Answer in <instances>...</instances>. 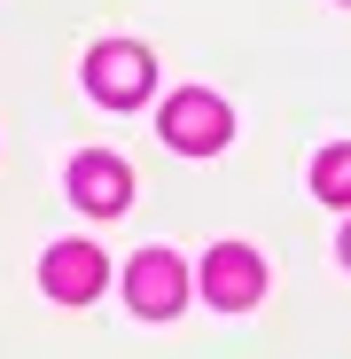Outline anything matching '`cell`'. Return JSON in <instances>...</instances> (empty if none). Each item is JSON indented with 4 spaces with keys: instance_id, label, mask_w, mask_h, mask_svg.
Instances as JSON below:
<instances>
[{
    "instance_id": "6da1fadb",
    "label": "cell",
    "mask_w": 351,
    "mask_h": 359,
    "mask_svg": "<svg viewBox=\"0 0 351 359\" xmlns=\"http://www.w3.org/2000/svg\"><path fill=\"white\" fill-rule=\"evenodd\" d=\"M164 141L180 149V156H211V149H226V133H234V117H226V102L219 94H203V86H188V94H172L164 102Z\"/></svg>"
},
{
    "instance_id": "7a4b0ae2",
    "label": "cell",
    "mask_w": 351,
    "mask_h": 359,
    "mask_svg": "<svg viewBox=\"0 0 351 359\" xmlns=\"http://www.w3.org/2000/svg\"><path fill=\"white\" fill-rule=\"evenodd\" d=\"M125 305L141 313V320H172L188 305V266L172 258V250H141L133 266H125Z\"/></svg>"
},
{
    "instance_id": "3957f363",
    "label": "cell",
    "mask_w": 351,
    "mask_h": 359,
    "mask_svg": "<svg viewBox=\"0 0 351 359\" xmlns=\"http://www.w3.org/2000/svg\"><path fill=\"white\" fill-rule=\"evenodd\" d=\"M258 289H266V266H258L242 243H219V250L203 258V297H211L219 313H250Z\"/></svg>"
},
{
    "instance_id": "277c9868",
    "label": "cell",
    "mask_w": 351,
    "mask_h": 359,
    "mask_svg": "<svg viewBox=\"0 0 351 359\" xmlns=\"http://www.w3.org/2000/svg\"><path fill=\"white\" fill-rule=\"evenodd\" d=\"M39 281H47L55 305H86V297H102V281H109V258L94 243H55L47 266H39Z\"/></svg>"
},
{
    "instance_id": "5b68a950",
    "label": "cell",
    "mask_w": 351,
    "mask_h": 359,
    "mask_svg": "<svg viewBox=\"0 0 351 359\" xmlns=\"http://www.w3.org/2000/svg\"><path fill=\"white\" fill-rule=\"evenodd\" d=\"M86 86H94L109 109H133V102L149 94V55L125 47V39H117V47H94V55H86Z\"/></svg>"
},
{
    "instance_id": "8992f818",
    "label": "cell",
    "mask_w": 351,
    "mask_h": 359,
    "mask_svg": "<svg viewBox=\"0 0 351 359\" xmlns=\"http://www.w3.org/2000/svg\"><path fill=\"white\" fill-rule=\"evenodd\" d=\"M71 203L94 211V219H117V211L133 203V172L117 164V156H78L71 164Z\"/></svg>"
},
{
    "instance_id": "52a82bcc",
    "label": "cell",
    "mask_w": 351,
    "mask_h": 359,
    "mask_svg": "<svg viewBox=\"0 0 351 359\" xmlns=\"http://www.w3.org/2000/svg\"><path fill=\"white\" fill-rule=\"evenodd\" d=\"M312 188H320V203H351V149H320Z\"/></svg>"
},
{
    "instance_id": "ba28073f",
    "label": "cell",
    "mask_w": 351,
    "mask_h": 359,
    "mask_svg": "<svg viewBox=\"0 0 351 359\" xmlns=\"http://www.w3.org/2000/svg\"><path fill=\"white\" fill-rule=\"evenodd\" d=\"M343 266H351V226H343Z\"/></svg>"
}]
</instances>
